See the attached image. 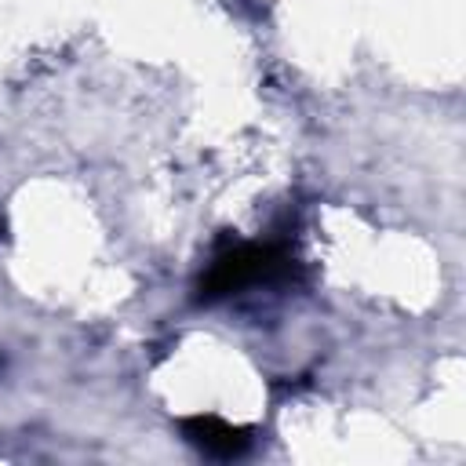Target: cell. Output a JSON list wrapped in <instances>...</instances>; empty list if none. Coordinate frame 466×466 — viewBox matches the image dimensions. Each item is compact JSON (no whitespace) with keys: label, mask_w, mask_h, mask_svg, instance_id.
<instances>
[{"label":"cell","mask_w":466,"mask_h":466,"mask_svg":"<svg viewBox=\"0 0 466 466\" xmlns=\"http://www.w3.org/2000/svg\"><path fill=\"white\" fill-rule=\"evenodd\" d=\"M182 437L197 451H204L211 459H240L251 448V430L233 426V422H226L218 415H189V419H182Z\"/></svg>","instance_id":"obj_2"},{"label":"cell","mask_w":466,"mask_h":466,"mask_svg":"<svg viewBox=\"0 0 466 466\" xmlns=\"http://www.w3.org/2000/svg\"><path fill=\"white\" fill-rule=\"evenodd\" d=\"M291 255L277 244H237L222 255H215V262L200 273L197 280V302L211 306L222 302L244 288L255 284H277L291 277Z\"/></svg>","instance_id":"obj_1"}]
</instances>
